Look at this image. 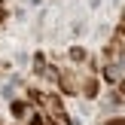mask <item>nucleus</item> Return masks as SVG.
I'll return each instance as SVG.
<instances>
[{
	"mask_svg": "<svg viewBox=\"0 0 125 125\" xmlns=\"http://www.w3.org/2000/svg\"><path fill=\"white\" fill-rule=\"evenodd\" d=\"M125 76V43L113 40L104 49V79L107 83H119Z\"/></svg>",
	"mask_w": 125,
	"mask_h": 125,
	"instance_id": "f257e3e1",
	"label": "nucleus"
},
{
	"mask_svg": "<svg viewBox=\"0 0 125 125\" xmlns=\"http://www.w3.org/2000/svg\"><path fill=\"white\" fill-rule=\"evenodd\" d=\"M31 101H34V104H40V107L46 110V125H73L70 119H67L64 107H61V101H58L55 95H49V92H37V89H31Z\"/></svg>",
	"mask_w": 125,
	"mask_h": 125,
	"instance_id": "f03ea898",
	"label": "nucleus"
},
{
	"mask_svg": "<svg viewBox=\"0 0 125 125\" xmlns=\"http://www.w3.org/2000/svg\"><path fill=\"white\" fill-rule=\"evenodd\" d=\"M12 113H15L18 119H31V113H34V110H31V104H24V101H15V104H12Z\"/></svg>",
	"mask_w": 125,
	"mask_h": 125,
	"instance_id": "7ed1b4c3",
	"label": "nucleus"
},
{
	"mask_svg": "<svg viewBox=\"0 0 125 125\" xmlns=\"http://www.w3.org/2000/svg\"><path fill=\"white\" fill-rule=\"evenodd\" d=\"M70 58L73 61H85V49H70Z\"/></svg>",
	"mask_w": 125,
	"mask_h": 125,
	"instance_id": "20e7f679",
	"label": "nucleus"
},
{
	"mask_svg": "<svg viewBox=\"0 0 125 125\" xmlns=\"http://www.w3.org/2000/svg\"><path fill=\"white\" fill-rule=\"evenodd\" d=\"M104 125H125V119L119 116V119H110V122H104Z\"/></svg>",
	"mask_w": 125,
	"mask_h": 125,
	"instance_id": "39448f33",
	"label": "nucleus"
},
{
	"mask_svg": "<svg viewBox=\"0 0 125 125\" xmlns=\"http://www.w3.org/2000/svg\"><path fill=\"white\" fill-rule=\"evenodd\" d=\"M119 92H122V95H125V76L119 79Z\"/></svg>",
	"mask_w": 125,
	"mask_h": 125,
	"instance_id": "423d86ee",
	"label": "nucleus"
},
{
	"mask_svg": "<svg viewBox=\"0 0 125 125\" xmlns=\"http://www.w3.org/2000/svg\"><path fill=\"white\" fill-rule=\"evenodd\" d=\"M3 18H6V9H3V3H0V21H3Z\"/></svg>",
	"mask_w": 125,
	"mask_h": 125,
	"instance_id": "0eeeda50",
	"label": "nucleus"
}]
</instances>
